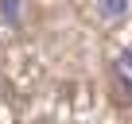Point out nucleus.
I'll list each match as a JSON object with an SVG mask.
<instances>
[{"instance_id":"nucleus-3","label":"nucleus","mask_w":132,"mask_h":124,"mask_svg":"<svg viewBox=\"0 0 132 124\" xmlns=\"http://www.w3.org/2000/svg\"><path fill=\"white\" fill-rule=\"evenodd\" d=\"M124 12V0H105V16H120Z\"/></svg>"},{"instance_id":"nucleus-2","label":"nucleus","mask_w":132,"mask_h":124,"mask_svg":"<svg viewBox=\"0 0 132 124\" xmlns=\"http://www.w3.org/2000/svg\"><path fill=\"white\" fill-rule=\"evenodd\" d=\"M0 12L8 23H20V0H0Z\"/></svg>"},{"instance_id":"nucleus-1","label":"nucleus","mask_w":132,"mask_h":124,"mask_svg":"<svg viewBox=\"0 0 132 124\" xmlns=\"http://www.w3.org/2000/svg\"><path fill=\"white\" fill-rule=\"evenodd\" d=\"M113 89L124 105H132V47H124L113 62Z\"/></svg>"}]
</instances>
